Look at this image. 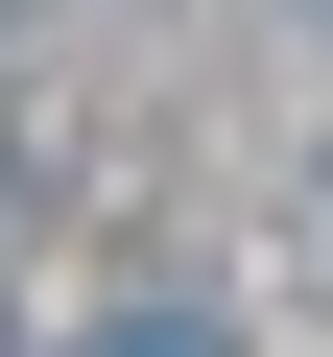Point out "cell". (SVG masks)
Masks as SVG:
<instances>
[{
	"label": "cell",
	"instance_id": "1",
	"mask_svg": "<svg viewBox=\"0 0 333 357\" xmlns=\"http://www.w3.org/2000/svg\"><path fill=\"white\" fill-rule=\"evenodd\" d=\"M72 357H238L215 310H119V333H72Z\"/></svg>",
	"mask_w": 333,
	"mask_h": 357
},
{
	"label": "cell",
	"instance_id": "2",
	"mask_svg": "<svg viewBox=\"0 0 333 357\" xmlns=\"http://www.w3.org/2000/svg\"><path fill=\"white\" fill-rule=\"evenodd\" d=\"M309 24H333V0H309Z\"/></svg>",
	"mask_w": 333,
	"mask_h": 357
}]
</instances>
